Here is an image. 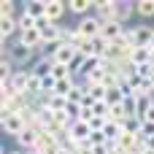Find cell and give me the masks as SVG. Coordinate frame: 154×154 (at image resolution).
<instances>
[{"instance_id": "cell-11", "label": "cell", "mask_w": 154, "mask_h": 154, "mask_svg": "<svg viewBox=\"0 0 154 154\" xmlns=\"http://www.w3.org/2000/svg\"><path fill=\"white\" fill-rule=\"evenodd\" d=\"M24 11L32 16V19H46V0H27L24 3Z\"/></svg>"}, {"instance_id": "cell-7", "label": "cell", "mask_w": 154, "mask_h": 154, "mask_svg": "<svg viewBox=\"0 0 154 154\" xmlns=\"http://www.w3.org/2000/svg\"><path fill=\"white\" fill-rule=\"evenodd\" d=\"M65 11H68V3H62V0H46V19L51 24H60V19L65 16Z\"/></svg>"}, {"instance_id": "cell-25", "label": "cell", "mask_w": 154, "mask_h": 154, "mask_svg": "<svg viewBox=\"0 0 154 154\" xmlns=\"http://www.w3.org/2000/svg\"><path fill=\"white\" fill-rule=\"evenodd\" d=\"M8 154H24V152H8Z\"/></svg>"}, {"instance_id": "cell-22", "label": "cell", "mask_w": 154, "mask_h": 154, "mask_svg": "<svg viewBox=\"0 0 154 154\" xmlns=\"http://www.w3.org/2000/svg\"><path fill=\"white\" fill-rule=\"evenodd\" d=\"M92 111H95V116H100V119H111V106H108L106 100H97Z\"/></svg>"}, {"instance_id": "cell-2", "label": "cell", "mask_w": 154, "mask_h": 154, "mask_svg": "<svg viewBox=\"0 0 154 154\" xmlns=\"http://www.w3.org/2000/svg\"><path fill=\"white\" fill-rule=\"evenodd\" d=\"M127 41L135 49H154V27L149 24H135L127 30Z\"/></svg>"}, {"instance_id": "cell-23", "label": "cell", "mask_w": 154, "mask_h": 154, "mask_svg": "<svg viewBox=\"0 0 154 154\" xmlns=\"http://www.w3.org/2000/svg\"><path fill=\"white\" fill-rule=\"evenodd\" d=\"M103 143H108V141H106V135H103L100 130H92V135H89V146L95 149V146H103Z\"/></svg>"}, {"instance_id": "cell-24", "label": "cell", "mask_w": 154, "mask_h": 154, "mask_svg": "<svg viewBox=\"0 0 154 154\" xmlns=\"http://www.w3.org/2000/svg\"><path fill=\"white\" fill-rule=\"evenodd\" d=\"M143 154H154V152H149V149H143Z\"/></svg>"}, {"instance_id": "cell-16", "label": "cell", "mask_w": 154, "mask_h": 154, "mask_svg": "<svg viewBox=\"0 0 154 154\" xmlns=\"http://www.w3.org/2000/svg\"><path fill=\"white\" fill-rule=\"evenodd\" d=\"M133 14H135V5H133V3H116V22L125 24Z\"/></svg>"}, {"instance_id": "cell-19", "label": "cell", "mask_w": 154, "mask_h": 154, "mask_svg": "<svg viewBox=\"0 0 154 154\" xmlns=\"http://www.w3.org/2000/svg\"><path fill=\"white\" fill-rule=\"evenodd\" d=\"M122 127H125V133H127V135H141L143 122H141V116H130V119H125V122H122Z\"/></svg>"}, {"instance_id": "cell-8", "label": "cell", "mask_w": 154, "mask_h": 154, "mask_svg": "<svg viewBox=\"0 0 154 154\" xmlns=\"http://www.w3.org/2000/svg\"><path fill=\"white\" fill-rule=\"evenodd\" d=\"M125 32H127V27H125L122 22H116V19H111V22H103V38H106L108 43L119 41Z\"/></svg>"}, {"instance_id": "cell-3", "label": "cell", "mask_w": 154, "mask_h": 154, "mask_svg": "<svg viewBox=\"0 0 154 154\" xmlns=\"http://www.w3.org/2000/svg\"><path fill=\"white\" fill-rule=\"evenodd\" d=\"M76 30L84 35V38H89V41H95V38H100L103 35V19H97L95 14H89V16H84V19H79V24H76Z\"/></svg>"}, {"instance_id": "cell-20", "label": "cell", "mask_w": 154, "mask_h": 154, "mask_svg": "<svg viewBox=\"0 0 154 154\" xmlns=\"http://www.w3.org/2000/svg\"><path fill=\"white\" fill-rule=\"evenodd\" d=\"M122 111H125V119L138 116V97H135V95H133V97H125V100H122Z\"/></svg>"}, {"instance_id": "cell-5", "label": "cell", "mask_w": 154, "mask_h": 154, "mask_svg": "<svg viewBox=\"0 0 154 154\" xmlns=\"http://www.w3.org/2000/svg\"><path fill=\"white\" fill-rule=\"evenodd\" d=\"M16 143H19V152H38V143H41V133L27 127L22 135H16Z\"/></svg>"}, {"instance_id": "cell-1", "label": "cell", "mask_w": 154, "mask_h": 154, "mask_svg": "<svg viewBox=\"0 0 154 154\" xmlns=\"http://www.w3.org/2000/svg\"><path fill=\"white\" fill-rule=\"evenodd\" d=\"M3 57H8L14 65H27V62L38 60V51H35V49H30V46H24V43L16 38V41L3 43Z\"/></svg>"}, {"instance_id": "cell-15", "label": "cell", "mask_w": 154, "mask_h": 154, "mask_svg": "<svg viewBox=\"0 0 154 154\" xmlns=\"http://www.w3.org/2000/svg\"><path fill=\"white\" fill-rule=\"evenodd\" d=\"M152 51L154 49H133V51H130V62L146 65V62H152Z\"/></svg>"}, {"instance_id": "cell-12", "label": "cell", "mask_w": 154, "mask_h": 154, "mask_svg": "<svg viewBox=\"0 0 154 154\" xmlns=\"http://www.w3.org/2000/svg\"><path fill=\"white\" fill-rule=\"evenodd\" d=\"M76 54H79V51H76L70 43H62V46H60V51L54 54V62H60V65H68V68H70V62L76 60Z\"/></svg>"}, {"instance_id": "cell-13", "label": "cell", "mask_w": 154, "mask_h": 154, "mask_svg": "<svg viewBox=\"0 0 154 154\" xmlns=\"http://www.w3.org/2000/svg\"><path fill=\"white\" fill-rule=\"evenodd\" d=\"M103 135H106V141H108V143H116V141L125 135V127H122L119 122H111V119H108V125L103 127Z\"/></svg>"}, {"instance_id": "cell-17", "label": "cell", "mask_w": 154, "mask_h": 154, "mask_svg": "<svg viewBox=\"0 0 154 154\" xmlns=\"http://www.w3.org/2000/svg\"><path fill=\"white\" fill-rule=\"evenodd\" d=\"M38 27V19H32L24 8L19 11V32H27V30H35Z\"/></svg>"}, {"instance_id": "cell-4", "label": "cell", "mask_w": 154, "mask_h": 154, "mask_svg": "<svg viewBox=\"0 0 154 154\" xmlns=\"http://www.w3.org/2000/svg\"><path fill=\"white\" fill-rule=\"evenodd\" d=\"M0 127H3V133L5 135H22L24 130H27V122H24V116L22 114H11V116H0Z\"/></svg>"}, {"instance_id": "cell-21", "label": "cell", "mask_w": 154, "mask_h": 154, "mask_svg": "<svg viewBox=\"0 0 154 154\" xmlns=\"http://www.w3.org/2000/svg\"><path fill=\"white\" fill-rule=\"evenodd\" d=\"M135 14L143 16V19H152L154 16V0H141V3H135Z\"/></svg>"}, {"instance_id": "cell-10", "label": "cell", "mask_w": 154, "mask_h": 154, "mask_svg": "<svg viewBox=\"0 0 154 154\" xmlns=\"http://www.w3.org/2000/svg\"><path fill=\"white\" fill-rule=\"evenodd\" d=\"M11 84H14V95H27L30 70H16V73H14V79H11Z\"/></svg>"}, {"instance_id": "cell-9", "label": "cell", "mask_w": 154, "mask_h": 154, "mask_svg": "<svg viewBox=\"0 0 154 154\" xmlns=\"http://www.w3.org/2000/svg\"><path fill=\"white\" fill-rule=\"evenodd\" d=\"M24 46H30V49H35V51H41L43 49V35H41V30L35 27V30H27V32H19L16 35Z\"/></svg>"}, {"instance_id": "cell-18", "label": "cell", "mask_w": 154, "mask_h": 154, "mask_svg": "<svg viewBox=\"0 0 154 154\" xmlns=\"http://www.w3.org/2000/svg\"><path fill=\"white\" fill-rule=\"evenodd\" d=\"M51 79H54V81H65V79H73V70H70L68 65H60V62H54V65H51Z\"/></svg>"}, {"instance_id": "cell-14", "label": "cell", "mask_w": 154, "mask_h": 154, "mask_svg": "<svg viewBox=\"0 0 154 154\" xmlns=\"http://www.w3.org/2000/svg\"><path fill=\"white\" fill-rule=\"evenodd\" d=\"M46 108H49V111H54V114H60V111H65V108H68V97L46 95Z\"/></svg>"}, {"instance_id": "cell-6", "label": "cell", "mask_w": 154, "mask_h": 154, "mask_svg": "<svg viewBox=\"0 0 154 154\" xmlns=\"http://www.w3.org/2000/svg\"><path fill=\"white\" fill-rule=\"evenodd\" d=\"M92 14L97 19H103V22H111V19H116V3L114 0H97L95 8H92Z\"/></svg>"}]
</instances>
